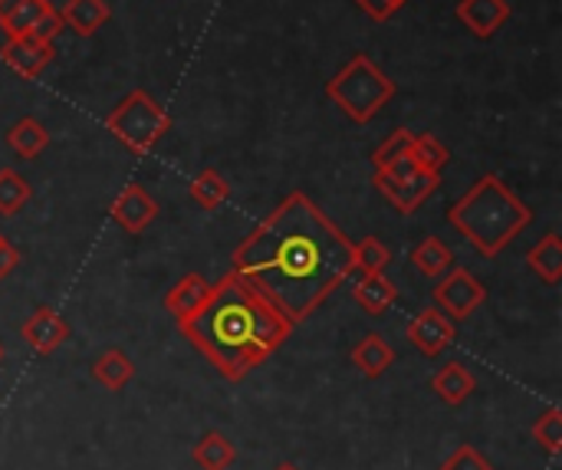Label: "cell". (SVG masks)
<instances>
[{
  "instance_id": "6da1fadb",
  "label": "cell",
  "mask_w": 562,
  "mask_h": 470,
  "mask_svg": "<svg viewBox=\"0 0 562 470\" xmlns=\"http://www.w3.org/2000/svg\"><path fill=\"white\" fill-rule=\"evenodd\" d=\"M231 270L300 326L352 277V240L293 191L237 244Z\"/></svg>"
},
{
  "instance_id": "e0dca14e",
  "label": "cell",
  "mask_w": 562,
  "mask_h": 470,
  "mask_svg": "<svg viewBox=\"0 0 562 470\" xmlns=\"http://www.w3.org/2000/svg\"><path fill=\"white\" fill-rule=\"evenodd\" d=\"M352 366L366 376V379H382L392 366H395V349L379 336V333H369L356 343L352 349Z\"/></svg>"
},
{
  "instance_id": "83f0119b",
  "label": "cell",
  "mask_w": 562,
  "mask_h": 470,
  "mask_svg": "<svg viewBox=\"0 0 562 470\" xmlns=\"http://www.w3.org/2000/svg\"><path fill=\"white\" fill-rule=\"evenodd\" d=\"M533 441L550 455L557 458L562 448V412L560 409H547L537 422H533Z\"/></svg>"
},
{
  "instance_id": "4fadbf2b",
  "label": "cell",
  "mask_w": 562,
  "mask_h": 470,
  "mask_svg": "<svg viewBox=\"0 0 562 470\" xmlns=\"http://www.w3.org/2000/svg\"><path fill=\"white\" fill-rule=\"evenodd\" d=\"M211 290H214V283H207L201 273H188V277H181V280L165 293V310H168L178 323H184V320H191L194 313H201V306L211 300Z\"/></svg>"
},
{
  "instance_id": "e575fe53",
  "label": "cell",
  "mask_w": 562,
  "mask_h": 470,
  "mask_svg": "<svg viewBox=\"0 0 562 470\" xmlns=\"http://www.w3.org/2000/svg\"><path fill=\"white\" fill-rule=\"evenodd\" d=\"M0 359H3V346H0Z\"/></svg>"
},
{
  "instance_id": "d6a6232c",
  "label": "cell",
  "mask_w": 562,
  "mask_h": 470,
  "mask_svg": "<svg viewBox=\"0 0 562 470\" xmlns=\"http://www.w3.org/2000/svg\"><path fill=\"white\" fill-rule=\"evenodd\" d=\"M273 470H300V468H296V465H290V461H283V465H277Z\"/></svg>"
},
{
  "instance_id": "5b68a950",
  "label": "cell",
  "mask_w": 562,
  "mask_h": 470,
  "mask_svg": "<svg viewBox=\"0 0 562 470\" xmlns=\"http://www.w3.org/2000/svg\"><path fill=\"white\" fill-rule=\"evenodd\" d=\"M105 128L132 152V155H148L168 132H171V115L145 92L132 89L109 115Z\"/></svg>"
},
{
  "instance_id": "603a6c76",
  "label": "cell",
  "mask_w": 562,
  "mask_h": 470,
  "mask_svg": "<svg viewBox=\"0 0 562 470\" xmlns=\"http://www.w3.org/2000/svg\"><path fill=\"white\" fill-rule=\"evenodd\" d=\"M527 267L550 287H557L562 280V240L560 234H547L530 254H527Z\"/></svg>"
},
{
  "instance_id": "f1b7e54d",
  "label": "cell",
  "mask_w": 562,
  "mask_h": 470,
  "mask_svg": "<svg viewBox=\"0 0 562 470\" xmlns=\"http://www.w3.org/2000/svg\"><path fill=\"white\" fill-rule=\"evenodd\" d=\"M412 135L415 132H408V128H395L375 152H372V165H375V171H382V168H389L395 158H402L405 152H408V145H412Z\"/></svg>"
},
{
  "instance_id": "30bf717a",
  "label": "cell",
  "mask_w": 562,
  "mask_h": 470,
  "mask_svg": "<svg viewBox=\"0 0 562 470\" xmlns=\"http://www.w3.org/2000/svg\"><path fill=\"white\" fill-rule=\"evenodd\" d=\"M23 343L30 346V352L36 356H53L66 339H69V323L53 310V306H36L26 323L20 326Z\"/></svg>"
},
{
  "instance_id": "7402d4cb",
  "label": "cell",
  "mask_w": 562,
  "mask_h": 470,
  "mask_svg": "<svg viewBox=\"0 0 562 470\" xmlns=\"http://www.w3.org/2000/svg\"><path fill=\"white\" fill-rule=\"evenodd\" d=\"M412 264L422 277L438 280L454 267V254L448 250V244L441 237H425L415 250H412Z\"/></svg>"
},
{
  "instance_id": "d6986e66",
  "label": "cell",
  "mask_w": 562,
  "mask_h": 470,
  "mask_svg": "<svg viewBox=\"0 0 562 470\" xmlns=\"http://www.w3.org/2000/svg\"><path fill=\"white\" fill-rule=\"evenodd\" d=\"M63 23L76 33V36H92L99 26L109 23V3L105 0H66L59 10Z\"/></svg>"
},
{
  "instance_id": "ba28073f",
  "label": "cell",
  "mask_w": 562,
  "mask_h": 470,
  "mask_svg": "<svg viewBox=\"0 0 562 470\" xmlns=\"http://www.w3.org/2000/svg\"><path fill=\"white\" fill-rule=\"evenodd\" d=\"M408 343L422 352V356H428V359H438L454 339H458V326H454V320L451 316H445L438 306H428V310H422L412 323H408Z\"/></svg>"
},
{
  "instance_id": "d4e9b609",
  "label": "cell",
  "mask_w": 562,
  "mask_h": 470,
  "mask_svg": "<svg viewBox=\"0 0 562 470\" xmlns=\"http://www.w3.org/2000/svg\"><path fill=\"white\" fill-rule=\"evenodd\" d=\"M408 152H412V158L418 161V168H425V171H445V165L451 161V152H448V145L441 142V138H435V135H428V132H422V135H412V145H408Z\"/></svg>"
},
{
  "instance_id": "9a60e30c",
  "label": "cell",
  "mask_w": 562,
  "mask_h": 470,
  "mask_svg": "<svg viewBox=\"0 0 562 470\" xmlns=\"http://www.w3.org/2000/svg\"><path fill=\"white\" fill-rule=\"evenodd\" d=\"M431 389L438 392V399H441L445 405L458 409V405H464V402L477 392V379L471 376L468 366H461V362H445V366L435 372Z\"/></svg>"
},
{
  "instance_id": "4316f807",
  "label": "cell",
  "mask_w": 562,
  "mask_h": 470,
  "mask_svg": "<svg viewBox=\"0 0 562 470\" xmlns=\"http://www.w3.org/2000/svg\"><path fill=\"white\" fill-rule=\"evenodd\" d=\"M392 264V250L379 240V237H362L359 244H352V267L362 273H385V267Z\"/></svg>"
},
{
  "instance_id": "44dd1931",
  "label": "cell",
  "mask_w": 562,
  "mask_h": 470,
  "mask_svg": "<svg viewBox=\"0 0 562 470\" xmlns=\"http://www.w3.org/2000/svg\"><path fill=\"white\" fill-rule=\"evenodd\" d=\"M132 376H135V366L122 349H105L92 366V379L109 392H122L132 382Z\"/></svg>"
},
{
  "instance_id": "7a4b0ae2",
  "label": "cell",
  "mask_w": 562,
  "mask_h": 470,
  "mask_svg": "<svg viewBox=\"0 0 562 470\" xmlns=\"http://www.w3.org/2000/svg\"><path fill=\"white\" fill-rule=\"evenodd\" d=\"M181 336L227 379L240 382L263 366L293 333V323L273 310L234 270L221 277L211 300L191 320L178 323Z\"/></svg>"
},
{
  "instance_id": "9c48e42d",
  "label": "cell",
  "mask_w": 562,
  "mask_h": 470,
  "mask_svg": "<svg viewBox=\"0 0 562 470\" xmlns=\"http://www.w3.org/2000/svg\"><path fill=\"white\" fill-rule=\"evenodd\" d=\"M53 56H56L53 43L36 40V36H7V43L0 46L3 66H10V69H13L16 76H23V79L43 76V69L53 63Z\"/></svg>"
},
{
  "instance_id": "484cf974",
  "label": "cell",
  "mask_w": 562,
  "mask_h": 470,
  "mask_svg": "<svg viewBox=\"0 0 562 470\" xmlns=\"http://www.w3.org/2000/svg\"><path fill=\"white\" fill-rule=\"evenodd\" d=\"M26 201H30V181L13 168H0V214L13 217L23 211Z\"/></svg>"
},
{
  "instance_id": "cb8c5ba5",
  "label": "cell",
  "mask_w": 562,
  "mask_h": 470,
  "mask_svg": "<svg viewBox=\"0 0 562 470\" xmlns=\"http://www.w3.org/2000/svg\"><path fill=\"white\" fill-rule=\"evenodd\" d=\"M188 194H191V201H194V204H201L204 211H214V208H221V204L227 201L231 184H227V178H224L221 171L204 168V171L191 181Z\"/></svg>"
},
{
  "instance_id": "5bb4252c",
  "label": "cell",
  "mask_w": 562,
  "mask_h": 470,
  "mask_svg": "<svg viewBox=\"0 0 562 470\" xmlns=\"http://www.w3.org/2000/svg\"><path fill=\"white\" fill-rule=\"evenodd\" d=\"M53 10L49 0H0V30L7 36H33L40 20Z\"/></svg>"
},
{
  "instance_id": "ac0fdd59",
  "label": "cell",
  "mask_w": 562,
  "mask_h": 470,
  "mask_svg": "<svg viewBox=\"0 0 562 470\" xmlns=\"http://www.w3.org/2000/svg\"><path fill=\"white\" fill-rule=\"evenodd\" d=\"M3 142H7V148H10L13 155H20V158H36V155L46 152L49 132H46V125H43L40 119L23 115V119H16V122L10 125V132L3 135Z\"/></svg>"
},
{
  "instance_id": "836d02e7",
  "label": "cell",
  "mask_w": 562,
  "mask_h": 470,
  "mask_svg": "<svg viewBox=\"0 0 562 470\" xmlns=\"http://www.w3.org/2000/svg\"><path fill=\"white\" fill-rule=\"evenodd\" d=\"M395 3H398V7H402V3H408V0H395Z\"/></svg>"
},
{
  "instance_id": "52a82bcc",
  "label": "cell",
  "mask_w": 562,
  "mask_h": 470,
  "mask_svg": "<svg viewBox=\"0 0 562 470\" xmlns=\"http://www.w3.org/2000/svg\"><path fill=\"white\" fill-rule=\"evenodd\" d=\"M372 184L395 204L398 214H415V211L441 188V175H438V171L418 168V171H412V175H405V178H389V175H379V171H375Z\"/></svg>"
},
{
  "instance_id": "3957f363",
  "label": "cell",
  "mask_w": 562,
  "mask_h": 470,
  "mask_svg": "<svg viewBox=\"0 0 562 470\" xmlns=\"http://www.w3.org/2000/svg\"><path fill=\"white\" fill-rule=\"evenodd\" d=\"M533 221V211L504 184L501 175H484L471 191L448 208V224L481 254L497 257Z\"/></svg>"
},
{
  "instance_id": "f546056e",
  "label": "cell",
  "mask_w": 562,
  "mask_h": 470,
  "mask_svg": "<svg viewBox=\"0 0 562 470\" xmlns=\"http://www.w3.org/2000/svg\"><path fill=\"white\" fill-rule=\"evenodd\" d=\"M441 470H494V465H491L474 445H461L458 451H451V455L445 458Z\"/></svg>"
},
{
  "instance_id": "7c38bea8",
  "label": "cell",
  "mask_w": 562,
  "mask_h": 470,
  "mask_svg": "<svg viewBox=\"0 0 562 470\" xmlns=\"http://www.w3.org/2000/svg\"><path fill=\"white\" fill-rule=\"evenodd\" d=\"M458 20L481 40H491L510 20V0H458Z\"/></svg>"
},
{
  "instance_id": "8fae6325",
  "label": "cell",
  "mask_w": 562,
  "mask_h": 470,
  "mask_svg": "<svg viewBox=\"0 0 562 470\" xmlns=\"http://www.w3.org/2000/svg\"><path fill=\"white\" fill-rule=\"evenodd\" d=\"M109 214L125 234H142L158 217V201L142 184H125L109 204Z\"/></svg>"
},
{
  "instance_id": "ffe728a7",
  "label": "cell",
  "mask_w": 562,
  "mask_h": 470,
  "mask_svg": "<svg viewBox=\"0 0 562 470\" xmlns=\"http://www.w3.org/2000/svg\"><path fill=\"white\" fill-rule=\"evenodd\" d=\"M191 461L201 470H231L237 461V448L231 438H224L221 432H207L194 448H191Z\"/></svg>"
},
{
  "instance_id": "8992f818",
  "label": "cell",
  "mask_w": 562,
  "mask_h": 470,
  "mask_svg": "<svg viewBox=\"0 0 562 470\" xmlns=\"http://www.w3.org/2000/svg\"><path fill=\"white\" fill-rule=\"evenodd\" d=\"M435 303L445 316L451 320H471L484 303H487V287L464 267H451L445 277H438L435 287Z\"/></svg>"
},
{
  "instance_id": "4dcf8cb0",
  "label": "cell",
  "mask_w": 562,
  "mask_h": 470,
  "mask_svg": "<svg viewBox=\"0 0 562 470\" xmlns=\"http://www.w3.org/2000/svg\"><path fill=\"white\" fill-rule=\"evenodd\" d=\"M16 267H20V250H16V247L0 234V283H3Z\"/></svg>"
},
{
  "instance_id": "2e32d148",
  "label": "cell",
  "mask_w": 562,
  "mask_h": 470,
  "mask_svg": "<svg viewBox=\"0 0 562 470\" xmlns=\"http://www.w3.org/2000/svg\"><path fill=\"white\" fill-rule=\"evenodd\" d=\"M352 293H356V303L369 316H385L398 303V287L385 273H362V280L352 287Z\"/></svg>"
},
{
  "instance_id": "277c9868",
  "label": "cell",
  "mask_w": 562,
  "mask_h": 470,
  "mask_svg": "<svg viewBox=\"0 0 562 470\" xmlns=\"http://www.w3.org/2000/svg\"><path fill=\"white\" fill-rule=\"evenodd\" d=\"M326 96L359 125L372 122L392 99H395V79H389L366 53H356L329 82Z\"/></svg>"
},
{
  "instance_id": "1f68e13d",
  "label": "cell",
  "mask_w": 562,
  "mask_h": 470,
  "mask_svg": "<svg viewBox=\"0 0 562 470\" xmlns=\"http://www.w3.org/2000/svg\"><path fill=\"white\" fill-rule=\"evenodd\" d=\"M356 3H359V10H362V13H369V16H372V20H379V23H382V20H389V16L398 10V3H395V0H356Z\"/></svg>"
}]
</instances>
